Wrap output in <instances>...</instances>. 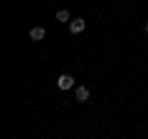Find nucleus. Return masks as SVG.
Wrapping results in <instances>:
<instances>
[{"instance_id":"7ed1b4c3","label":"nucleus","mask_w":148,"mask_h":139,"mask_svg":"<svg viewBox=\"0 0 148 139\" xmlns=\"http://www.w3.org/2000/svg\"><path fill=\"white\" fill-rule=\"evenodd\" d=\"M45 35H47V30H45V27H32V30H30V40H35V42L45 40Z\"/></svg>"},{"instance_id":"20e7f679","label":"nucleus","mask_w":148,"mask_h":139,"mask_svg":"<svg viewBox=\"0 0 148 139\" xmlns=\"http://www.w3.org/2000/svg\"><path fill=\"white\" fill-rule=\"evenodd\" d=\"M74 99H77V102H86V99H89V87H77Z\"/></svg>"},{"instance_id":"f03ea898","label":"nucleus","mask_w":148,"mask_h":139,"mask_svg":"<svg viewBox=\"0 0 148 139\" xmlns=\"http://www.w3.org/2000/svg\"><path fill=\"white\" fill-rule=\"evenodd\" d=\"M84 27H86V22L82 20V17H74V20L69 22V32H72V35H79V32H84Z\"/></svg>"},{"instance_id":"f257e3e1","label":"nucleus","mask_w":148,"mask_h":139,"mask_svg":"<svg viewBox=\"0 0 148 139\" xmlns=\"http://www.w3.org/2000/svg\"><path fill=\"white\" fill-rule=\"evenodd\" d=\"M57 87H59V90H72V87H74V77L67 75V72L59 75V77H57Z\"/></svg>"},{"instance_id":"423d86ee","label":"nucleus","mask_w":148,"mask_h":139,"mask_svg":"<svg viewBox=\"0 0 148 139\" xmlns=\"http://www.w3.org/2000/svg\"><path fill=\"white\" fill-rule=\"evenodd\" d=\"M146 32H148V22H146Z\"/></svg>"},{"instance_id":"39448f33","label":"nucleus","mask_w":148,"mask_h":139,"mask_svg":"<svg viewBox=\"0 0 148 139\" xmlns=\"http://www.w3.org/2000/svg\"><path fill=\"white\" fill-rule=\"evenodd\" d=\"M57 20H59V22H72V17H69V10H59V13H57Z\"/></svg>"}]
</instances>
